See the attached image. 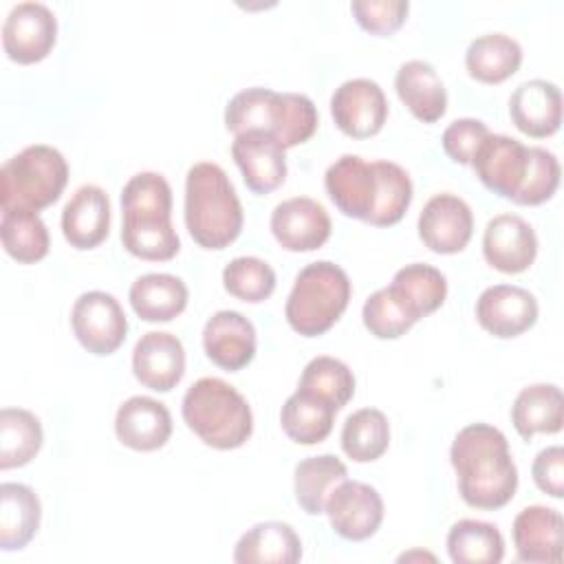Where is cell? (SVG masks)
I'll use <instances>...</instances> for the list:
<instances>
[{
    "label": "cell",
    "mask_w": 564,
    "mask_h": 564,
    "mask_svg": "<svg viewBox=\"0 0 564 564\" xmlns=\"http://www.w3.org/2000/svg\"><path fill=\"white\" fill-rule=\"evenodd\" d=\"M324 187L335 207L372 227L397 225L412 203L410 174L392 161H372L341 154L328 165Z\"/></svg>",
    "instance_id": "1"
},
{
    "label": "cell",
    "mask_w": 564,
    "mask_h": 564,
    "mask_svg": "<svg viewBox=\"0 0 564 564\" xmlns=\"http://www.w3.org/2000/svg\"><path fill=\"white\" fill-rule=\"evenodd\" d=\"M449 463L458 476L460 498L474 509H500L518 489V469L509 441L489 423L465 425L454 436Z\"/></svg>",
    "instance_id": "2"
},
{
    "label": "cell",
    "mask_w": 564,
    "mask_h": 564,
    "mask_svg": "<svg viewBox=\"0 0 564 564\" xmlns=\"http://www.w3.org/2000/svg\"><path fill=\"white\" fill-rule=\"evenodd\" d=\"M121 242L128 253L150 262L181 251L172 225V187L159 172H139L121 189Z\"/></svg>",
    "instance_id": "3"
},
{
    "label": "cell",
    "mask_w": 564,
    "mask_h": 564,
    "mask_svg": "<svg viewBox=\"0 0 564 564\" xmlns=\"http://www.w3.org/2000/svg\"><path fill=\"white\" fill-rule=\"evenodd\" d=\"M185 227L196 245L220 251L242 231V205L227 172L200 161L185 176Z\"/></svg>",
    "instance_id": "4"
},
{
    "label": "cell",
    "mask_w": 564,
    "mask_h": 564,
    "mask_svg": "<svg viewBox=\"0 0 564 564\" xmlns=\"http://www.w3.org/2000/svg\"><path fill=\"white\" fill-rule=\"evenodd\" d=\"M317 123V108L302 93H275L253 86L236 93L225 108V128L229 132H267L284 150L306 143L315 134Z\"/></svg>",
    "instance_id": "5"
},
{
    "label": "cell",
    "mask_w": 564,
    "mask_h": 564,
    "mask_svg": "<svg viewBox=\"0 0 564 564\" xmlns=\"http://www.w3.org/2000/svg\"><path fill=\"white\" fill-rule=\"evenodd\" d=\"M185 425L214 449H236L253 432V412L247 399L218 377L194 381L181 403Z\"/></svg>",
    "instance_id": "6"
},
{
    "label": "cell",
    "mask_w": 564,
    "mask_h": 564,
    "mask_svg": "<svg viewBox=\"0 0 564 564\" xmlns=\"http://www.w3.org/2000/svg\"><path fill=\"white\" fill-rule=\"evenodd\" d=\"M350 293V278L339 264L330 260L311 262L295 275L284 317L302 337L324 335L346 311Z\"/></svg>",
    "instance_id": "7"
},
{
    "label": "cell",
    "mask_w": 564,
    "mask_h": 564,
    "mask_svg": "<svg viewBox=\"0 0 564 564\" xmlns=\"http://www.w3.org/2000/svg\"><path fill=\"white\" fill-rule=\"evenodd\" d=\"M66 183L68 163L57 148L26 145L0 170V207L40 212L62 196Z\"/></svg>",
    "instance_id": "8"
},
{
    "label": "cell",
    "mask_w": 564,
    "mask_h": 564,
    "mask_svg": "<svg viewBox=\"0 0 564 564\" xmlns=\"http://www.w3.org/2000/svg\"><path fill=\"white\" fill-rule=\"evenodd\" d=\"M70 326L82 348L97 357L112 355L128 333V319L119 300L106 291L82 293L70 308Z\"/></svg>",
    "instance_id": "9"
},
{
    "label": "cell",
    "mask_w": 564,
    "mask_h": 564,
    "mask_svg": "<svg viewBox=\"0 0 564 564\" xmlns=\"http://www.w3.org/2000/svg\"><path fill=\"white\" fill-rule=\"evenodd\" d=\"M57 20L44 2H18L2 24V48L11 62H42L55 46Z\"/></svg>",
    "instance_id": "10"
},
{
    "label": "cell",
    "mask_w": 564,
    "mask_h": 564,
    "mask_svg": "<svg viewBox=\"0 0 564 564\" xmlns=\"http://www.w3.org/2000/svg\"><path fill=\"white\" fill-rule=\"evenodd\" d=\"M324 513L339 538L361 542L379 531L383 500L372 485L346 478L328 496Z\"/></svg>",
    "instance_id": "11"
},
{
    "label": "cell",
    "mask_w": 564,
    "mask_h": 564,
    "mask_svg": "<svg viewBox=\"0 0 564 564\" xmlns=\"http://www.w3.org/2000/svg\"><path fill=\"white\" fill-rule=\"evenodd\" d=\"M330 117L346 137H375L388 119L383 88L368 77H355L339 84L330 97Z\"/></svg>",
    "instance_id": "12"
},
{
    "label": "cell",
    "mask_w": 564,
    "mask_h": 564,
    "mask_svg": "<svg viewBox=\"0 0 564 564\" xmlns=\"http://www.w3.org/2000/svg\"><path fill=\"white\" fill-rule=\"evenodd\" d=\"M469 165L489 192L513 200L529 170V145L513 137L489 132Z\"/></svg>",
    "instance_id": "13"
},
{
    "label": "cell",
    "mask_w": 564,
    "mask_h": 564,
    "mask_svg": "<svg viewBox=\"0 0 564 564\" xmlns=\"http://www.w3.org/2000/svg\"><path fill=\"white\" fill-rule=\"evenodd\" d=\"M419 238L441 256L458 253L467 247L474 234L471 207L456 194H434L419 214Z\"/></svg>",
    "instance_id": "14"
},
{
    "label": "cell",
    "mask_w": 564,
    "mask_h": 564,
    "mask_svg": "<svg viewBox=\"0 0 564 564\" xmlns=\"http://www.w3.org/2000/svg\"><path fill=\"white\" fill-rule=\"evenodd\" d=\"M538 300L518 284L487 286L476 300L478 324L500 339H511L538 322Z\"/></svg>",
    "instance_id": "15"
},
{
    "label": "cell",
    "mask_w": 564,
    "mask_h": 564,
    "mask_svg": "<svg viewBox=\"0 0 564 564\" xmlns=\"http://www.w3.org/2000/svg\"><path fill=\"white\" fill-rule=\"evenodd\" d=\"M271 234L286 251H315L330 238V216L322 203L293 196L271 212Z\"/></svg>",
    "instance_id": "16"
},
{
    "label": "cell",
    "mask_w": 564,
    "mask_h": 564,
    "mask_svg": "<svg viewBox=\"0 0 564 564\" xmlns=\"http://www.w3.org/2000/svg\"><path fill=\"white\" fill-rule=\"evenodd\" d=\"M482 256L496 271L522 273L538 256V236L522 216L498 214L485 227Z\"/></svg>",
    "instance_id": "17"
},
{
    "label": "cell",
    "mask_w": 564,
    "mask_h": 564,
    "mask_svg": "<svg viewBox=\"0 0 564 564\" xmlns=\"http://www.w3.org/2000/svg\"><path fill=\"white\" fill-rule=\"evenodd\" d=\"M203 348L218 368L229 372L242 370L256 357V328L238 311H216L203 326Z\"/></svg>",
    "instance_id": "18"
},
{
    "label": "cell",
    "mask_w": 564,
    "mask_h": 564,
    "mask_svg": "<svg viewBox=\"0 0 564 564\" xmlns=\"http://www.w3.org/2000/svg\"><path fill=\"white\" fill-rule=\"evenodd\" d=\"M137 381L154 392H170L185 375V348L165 330H150L139 337L132 350Z\"/></svg>",
    "instance_id": "19"
},
{
    "label": "cell",
    "mask_w": 564,
    "mask_h": 564,
    "mask_svg": "<svg viewBox=\"0 0 564 564\" xmlns=\"http://www.w3.org/2000/svg\"><path fill=\"white\" fill-rule=\"evenodd\" d=\"M231 156L242 172L245 185L253 194H269L278 189L286 178L284 148L267 132L249 130L236 134L231 143Z\"/></svg>",
    "instance_id": "20"
},
{
    "label": "cell",
    "mask_w": 564,
    "mask_h": 564,
    "mask_svg": "<svg viewBox=\"0 0 564 564\" xmlns=\"http://www.w3.org/2000/svg\"><path fill=\"white\" fill-rule=\"evenodd\" d=\"M115 434L121 445L134 452L161 449L172 436V414L165 403L134 394L115 414Z\"/></svg>",
    "instance_id": "21"
},
{
    "label": "cell",
    "mask_w": 564,
    "mask_h": 564,
    "mask_svg": "<svg viewBox=\"0 0 564 564\" xmlns=\"http://www.w3.org/2000/svg\"><path fill=\"white\" fill-rule=\"evenodd\" d=\"M513 126L533 139L551 137L562 123V93L549 79H527L509 97Z\"/></svg>",
    "instance_id": "22"
},
{
    "label": "cell",
    "mask_w": 564,
    "mask_h": 564,
    "mask_svg": "<svg viewBox=\"0 0 564 564\" xmlns=\"http://www.w3.org/2000/svg\"><path fill=\"white\" fill-rule=\"evenodd\" d=\"M513 546L520 562L555 564L562 557V513L544 505L524 507L513 520Z\"/></svg>",
    "instance_id": "23"
},
{
    "label": "cell",
    "mask_w": 564,
    "mask_h": 564,
    "mask_svg": "<svg viewBox=\"0 0 564 564\" xmlns=\"http://www.w3.org/2000/svg\"><path fill=\"white\" fill-rule=\"evenodd\" d=\"M110 231V198L99 185H82L62 209V234L75 249H95Z\"/></svg>",
    "instance_id": "24"
},
{
    "label": "cell",
    "mask_w": 564,
    "mask_h": 564,
    "mask_svg": "<svg viewBox=\"0 0 564 564\" xmlns=\"http://www.w3.org/2000/svg\"><path fill=\"white\" fill-rule=\"evenodd\" d=\"M394 88L408 110L423 123L438 121L447 110L445 84L425 59L403 62L394 75Z\"/></svg>",
    "instance_id": "25"
},
{
    "label": "cell",
    "mask_w": 564,
    "mask_h": 564,
    "mask_svg": "<svg viewBox=\"0 0 564 564\" xmlns=\"http://www.w3.org/2000/svg\"><path fill=\"white\" fill-rule=\"evenodd\" d=\"M302 560V540L295 529L280 520L253 524L234 549L238 564H295Z\"/></svg>",
    "instance_id": "26"
},
{
    "label": "cell",
    "mask_w": 564,
    "mask_h": 564,
    "mask_svg": "<svg viewBox=\"0 0 564 564\" xmlns=\"http://www.w3.org/2000/svg\"><path fill=\"white\" fill-rule=\"evenodd\" d=\"M516 432L531 441L535 434H555L564 423V399L555 383H531L522 388L511 405Z\"/></svg>",
    "instance_id": "27"
},
{
    "label": "cell",
    "mask_w": 564,
    "mask_h": 564,
    "mask_svg": "<svg viewBox=\"0 0 564 564\" xmlns=\"http://www.w3.org/2000/svg\"><path fill=\"white\" fill-rule=\"evenodd\" d=\"M42 505L37 494L22 482L0 485V549L20 551L37 533Z\"/></svg>",
    "instance_id": "28"
},
{
    "label": "cell",
    "mask_w": 564,
    "mask_h": 564,
    "mask_svg": "<svg viewBox=\"0 0 564 564\" xmlns=\"http://www.w3.org/2000/svg\"><path fill=\"white\" fill-rule=\"evenodd\" d=\"M128 300L143 322H172L185 311L189 291L172 273H145L132 282Z\"/></svg>",
    "instance_id": "29"
},
{
    "label": "cell",
    "mask_w": 564,
    "mask_h": 564,
    "mask_svg": "<svg viewBox=\"0 0 564 564\" xmlns=\"http://www.w3.org/2000/svg\"><path fill=\"white\" fill-rule=\"evenodd\" d=\"M522 64V46L516 37L494 31L474 37L465 51V68L469 77L482 84H500L509 79Z\"/></svg>",
    "instance_id": "30"
},
{
    "label": "cell",
    "mask_w": 564,
    "mask_h": 564,
    "mask_svg": "<svg viewBox=\"0 0 564 564\" xmlns=\"http://www.w3.org/2000/svg\"><path fill=\"white\" fill-rule=\"evenodd\" d=\"M335 414L337 410L328 401L297 388L280 410V425L293 443L317 445L330 434Z\"/></svg>",
    "instance_id": "31"
},
{
    "label": "cell",
    "mask_w": 564,
    "mask_h": 564,
    "mask_svg": "<svg viewBox=\"0 0 564 564\" xmlns=\"http://www.w3.org/2000/svg\"><path fill=\"white\" fill-rule=\"evenodd\" d=\"M348 478L346 465L333 454L308 456L295 465L293 491L295 500L308 516L324 513L326 500L333 489Z\"/></svg>",
    "instance_id": "32"
},
{
    "label": "cell",
    "mask_w": 564,
    "mask_h": 564,
    "mask_svg": "<svg viewBox=\"0 0 564 564\" xmlns=\"http://www.w3.org/2000/svg\"><path fill=\"white\" fill-rule=\"evenodd\" d=\"M44 432L40 419L24 408L0 410V469H15L31 463L42 449Z\"/></svg>",
    "instance_id": "33"
},
{
    "label": "cell",
    "mask_w": 564,
    "mask_h": 564,
    "mask_svg": "<svg viewBox=\"0 0 564 564\" xmlns=\"http://www.w3.org/2000/svg\"><path fill=\"white\" fill-rule=\"evenodd\" d=\"M447 553L456 564H498L505 557V538L491 522L463 518L447 533Z\"/></svg>",
    "instance_id": "34"
},
{
    "label": "cell",
    "mask_w": 564,
    "mask_h": 564,
    "mask_svg": "<svg viewBox=\"0 0 564 564\" xmlns=\"http://www.w3.org/2000/svg\"><path fill=\"white\" fill-rule=\"evenodd\" d=\"M0 238L4 251L22 264L42 260L51 247L48 229L33 209H2Z\"/></svg>",
    "instance_id": "35"
},
{
    "label": "cell",
    "mask_w": 564,
    "mask_h": 564,
    "mask_svg": "<svg viewBox=\"0 0 564 564\" xmlns=\"http://www.w3.org/2000/svg\"><path fill=\"white\" fill-rule=\"evenodd\" d=\"M341 449L355 463H372L381 458L390 445L388 416L377 408L355 410L341 427Z\"/></svg>",
    "instance_id": "36"
},
{
    "label": "cell",
    "mask_w": 564,
    "mask_h": 564,
    "mask_svg": "<svg viewBox=\"0 0 564 564\" xmlns=\"http://www.w3.org/2000/svg\"><path fill=\"white\" fill-rule=\"evenodd\" d=\"M390 286L401 295V300L414 311L419 319L441 308L447 297L445 275L425 262H412L399 269Z\"/></svg>",
    "instance_id": "37"
},
{
    "label": "cell",
    "mask_w": 564,
    "mask_h": 564,
    "mask_svg": "<svg viewBox=\"0 0 564 564\" xmlns=\"http://www.w3.org/2000/svg\"><path fill=\"white\" fill-rule=\"evenodd\" d=\"M297 388L308 390L328 401L335 410H341L355 394V375L341 359L319 355L304 366Z\"/></svg>",
    "instance_id": "38"
},
{
    "label": "cell",
    "mask_w": 564,
    "mask_h": 564,
    "mask_svg": "<svg viewBox=\"0 0 564 564\" xmlns=\"http://www.w3.org/2000/svg\"><path fill=\"white\" fill-rule=\"evenodd\" d=\"M364 326L377 339H397L405 335L419 317L414 311L401 300V295L392 286L377 289L361 308Z\"/></svg>",
    "instance_id": "39"
},
{
    "label": "cell",
    "mask_w": 564,
    "mask_h": 564,
    "mask_svg": "<svg viewBox=\"0 0 564 564\" xmlns=\"http://www.w3.org/2000/svg\"><path fill=\"white\" fill-rule=\"evenodd\" d=\"M223 286L229 295L258 304L275 291V271L256 256H238L223 269Z\"/></svg>",
    "instance_id": "40"
},
{
    "label": "cell",
    "mask_w": 564,
    "mask_h": 564,
    "mask_svg": "<svg viewBox=\"0 0 564 564\" xmlns=\"http://www.w3.org/2000/svg\"><path fill=\"white\" fill-rule=\"evenodd\" d=\"M560 176H562V170H560L557 156L546 148L529 145V170L513 203L529 205V207L546 203L555 194L560 185Z\"/></svg>",
    "instance_id": "41"
},
{
    "label": "cell",
    "mask_w": 564,
    "mask_h": 564,
    "mask_svg": "<svg viewBox=\"0 0 564 564\" xmlns=\"http://www.w3.org/2000/svg\"><path fill=\"white\" fill-rule=\"evenodd\" d=\"M350 11L357 24L372 35H390L403 26L410 2L408 0H352Z\"/></svg>",
    "instance_id": "42"
},
{
    "label": "cell",
    "mask_w": 564,
    "mask_h": 564,
    "mask_svg": "<svg viewBox=\"0 0 564 564\" xmlns=\"http://www.w3.org/2000/svg\"><path fill=\"white\" fill-rule=\"evenodd\" d=\"M489 137V128L485 121L480 119H471V117H463V119H454L441 137V145L445 150V154L460 165H469L476 150L480 148V143Z\"/></svg>",
    "instance_id": "43"
},
{
    "label": "cell",
    "mask_w": 564,
    "mask_h": 564,
    "mask_svg": "<svg viewBox=\"0 0 564 564\" xmlns=\"http://www.w3.org/2000/svg\"><path fill=\"white\" fill-rule=\"evenodd\" d=\"M533 482L540 491L551 498L564 496V449L560 445H551L538 452L531 465Z\"/></svg>",
    "instance_id": "44"
},
{
    "label": "cell",
    "mask_w": 564,
    "mask_h": 564,
    "mask_svg": "<svg viewBox=\"0 0 564 564\" xmlns=\"http://www.w3.org/2000/svg\"><path fill=\"white\" fill-rule=\"evenodd\" d=\"M410 557H416V560H421V557H423V560H430V562H434V560H436V557H434V555H430V553H421V551H410V553H403V555L399 557V562H408Z\"/></svg>",
    "instance_id": "45"
}]
</instances>
